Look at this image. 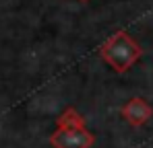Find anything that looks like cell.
I'll return each instance as SVG.
<instances>
[{
  "label": "cell",
  "mask_w": 153,
  "mask_h": 148,
  "mask_svg": "<svg viewBox=\"0 0 153 148\" xmlns=\"http://www.w3.org/2000/svg\"><path fill=\"white\" fill-rule=\"evenodd\" d=\"M95 136L85 127L83 115L75 107H66L56 119V132L50 136V144L54 148H91Z\"/></svg>",
  "instance_id": "1"
},
{
  "label": "cell",
  "mask_w": 153,
  "mask_h": 148,
  "mask_svg": "<svg viewBox=\"0 0 153 148\" xmlns=\"http://www.w3.org/2000/svg\"><path fill=\"white\" fill-rule=\"evenodd\" d=\"M100 56L114 72L124 74L141 60L143 49L126 31H116L100 45Z\"/></svg>",
  "instance_id": "2"
},
{
  "label": "cell",
  "mask_w": 153,
  "mask_h": 148,
  "mask_svg": "<svg viewBox=\"0 0 153 148\" xmlns=\"http://www.w3.org/2000/svg\"><path fill=\"white\" fill-rule=\"evenodd\" d=\"M120 115H122L132 127H141V125H145V123L151 119L153 107L143 97H134V99H130L128 103L122 105Z\"/></svg>",
  "instance_id": "3"
},
{
  "label": "cell",
  "mask_w": 153,
  "mask_h": 148,
  "mask_svg": "<svg viewBox=\"0 0 153 148\" xmlns=\"http://www.w3.org/2000/svg\"><path fill=\"white\" fill-rule=\"evenodd\" d=\"M81 2H87V0H81Z\"/></svg>",
  "instance_id": "4"
}]
</instances>
